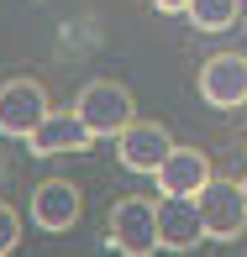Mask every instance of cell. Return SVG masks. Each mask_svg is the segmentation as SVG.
<instances>
[{
  "label": "cell",
  "mask_w": 247,
  "mask_h": 257,
  "mask_svg": "<svg viewBox=\"0 0 247 257\" xmlns=\"http://www.w3.org/2000/svg\"><path fill=\"white\" fill-rule=\"evenodd\" d=\"M74 110L85 115V126H90L95 137H121L126 126L137 121V110H132V89L116 84V79H95V84H85Z\"/></svg>",
  "instance_id": "6da1fadb"
},
{
  "label": "cell",
  "mask_w": 247,
  "mask_h": 257,
  "mask_svg": "<svg viewBox=\"0 0 247 257\" xmlns=\"http://www.w3.org/2000/svg\"><path fill=\"white\" fill-rule=\"evenodd\" d=\"M111 247L126 257H147L158 252V205L132 194V200L111 205Z\"/></svg>",
  "instance_id": "7a4b0ae2"
},
{
  "label": "cell",
  "mask_w": 247,
  "mask_h": 257,
  "mask_svg": "<svg viewBox=\"0 0 247 257\" xmlns=\"http://www.w3.org/2000/svg\"><path fill=\"white\" fill-rule=\"evenodd\" d=\"M200 200V220H205V236L210 241H237L247 231V200H242V184L231 179H210L205 189L195 194Z\"/></svg>",
  "instance_id": "3957f363"
},
{
  "label": "cell",
  "mask_w": 247,
  "mask_h": 257,
  "mask_svg": "<svg viewBox=\"0 0 247 257\" xmlns=\"http://www.w3.org/2000/svg\"><path fill=\"white\" fill-rule=\"evenodd\" d=\"M48 110H53L48 89H42L37 79H6V84H0V137H21V142H27L42 126Z\"/></svg>",
  "instance_id": "277c9868"
},
{
  "label": "cell",
  "mask_w": 247,
  "mask_h": 257,
  "mask_svg": "<svg viewBox=\"0 0 247 257\" xmlns=\"http://www.w3.org/2000/svg\"><path fill=\"white\" fill-rule=\"evenodd\" d=\"M200 100L216 110H242L247 105V53H216L200 68Z\"/></svg>",
  "instance_id": "5b68a950"
},
{
  "label": "cell",
  "mask_w": 247,
  "mask_h": 257,
  "mask_svg": "<svg viewBox=\"0 0 247 257\" xmlns=\"http://www.w3.org/2000/svg\"><path fill=\"white\" fill-rule=\"evenodd\" d=\"M205 236V220H200V200L195 194H163L158 200V247L169 252H195Z\"/></svg>",
  "instance_id": "8992f818"
},
{
  "label": "cell",
  "mask_w": 247,
  "mask_h": 257,
  "mask_svg": "<svg viewBox=\"0 0 247 257\" xmlns=\"http://www.w3.org/2000/svg\"><path fill=\"white\" fill-rule=\"evenodd\" d=\"M90 142H95V132L85 126V115H79V110H48V115H42V126L27 137L32 158H63V153H85Z\"/></svg>",
  "instance_id": "52a82bcc"
},
{
  "label": "cell",
  "mask_w": 247,
  "mask_h": 257,
  "mask_svg": "<svg viewBox=\"0 0 247 257\" xmlns=\"http://www.w3.org/2000/svg\"><path fill=\"white\" fill-rule=\"evenodd\" d=\"M174 137L163 132L158 121H132L121 137H116V158H121V168L132 173H158V163L169 158Z\"/></svg>",
  "instance_id": "ba28073f"
},
{
  "label": "cell",
  "mask_w": 247,
  "mask_h": 257,
  "mask_svg": "<svg viewBox=\"0 0 247 257\" xmlns=\"http://www.w3.org/2000/svg\"><path fill=\"white\" fill-rule=\"evenodd\" d=\"M79 210H85V200H79V189L68 179H48L37 184V194H32V226L37 231H68L79 220Z\"/></svg>",
  "instance_id": "9c48e42d"
},
{
  "label": "cell",
  "mask_w": 247,
  "mask_h": 257,
  "mask_svg": "<svg viewBox=\"0 0 247 257\" xmlns=\"http://www.w3.org/2000/svg\"><path fill=\"white\" fill-rule=\"evenodd\" d=\"M158 189L163 194H200L216 173H210V158L200 153V147H169V158L158 163Z\"/></svg>",
  "instance_id": "30bf717a"
},
{
  "label": "cell",
  "mask_w": 247,
  "mask_h": 257,
  "mask_svg": "<svg viewBox=\"0 0 247 257\" xmlns=\"http://www.w3.org/2000/svg\"><path fill=\"white\" fill-rule=\"evenodd\" d=\"M237 11H242V0H190L184 16L200 32H226V27H237Z\"/></svg>",
  "instance_id": "8fae6325"
},
{
  "label": "cell",
  "mask_w": 247,
  "mask_h": 257,
  "mask_svg": "<svg viewBox=\"0 0 247 257\" xmlns=\"http://www.w3.org/2000/svg\"><path fill=\"white\" fill-rule=\"evenodd\" d=\"M16 247H21V215H16L6 200H0V257L16 252Z\"/></svg>",
  "instance_id": "7c38bea8"
},
{
  "label": "cell",
  "mask_w": 247,
  "mask_h": 257,
  "mask_svg": "<svg viewBox=\"0 0 247 257\" xmlns=\"http://www.w3.org/2000/svg\"><path fill=\"white\" fill-rule=\"evenodd\" d=\"M152 6H158L163 16H179V11H190V0H152Z\"/></svg>",
  "instance_id": "4fadbf2b"
},
{
  "label": "cell",
  "mask_w": 247,
  "mask_h": 257,
  "mask_svg": "<svg viewBox=\"0 0 247 257\" xmlns=\"http://www.w3.org/2000/svg\"><path fill=\"white\" fill-rule=\"evenodd\" d=\"M242 200H247V179H242Z\"/></svg>",
  "instance_id": "5bb4252c"
}]
</instances>
